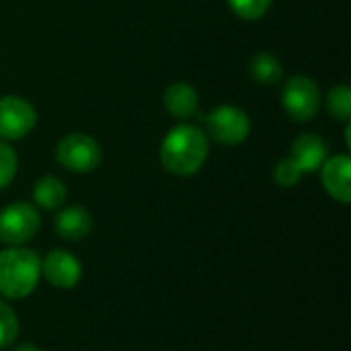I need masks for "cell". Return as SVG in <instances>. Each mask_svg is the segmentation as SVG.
Returning a JSON list of instances; mask_svg holds the SVG:
<instances>
[{
    "label": "cell",
    "mask_w": 351,
    "mask_h": 351,
    "mask_svg": "<svg viewBox=\"0 0 351 351\" xmlns=\"http://www.w3.org/2000/svg\"><path fill=\"white\" fill-rule=\"evenodd\" d=\"M210 140L197 125L181 123L169 130L160 144V162L175 177L195 175L208 160Z\"/></svg>",
    "instance_id": "obj_1"
},
{
    "label": "cell",
    "mask_w": 351,
    "mask_h": 351,
    "mask_svg": "<svg viewBox=\"0 0 351 351\" xmlns=\"http://www.w3.org/2000/svg\"><path fill=\"white\" fill-rule=\"evenodd\" d=\"M41 280V259L27 247H8L0 251V296L23 300L35 292Z\"/></svg>",
    "instance_id": "obj_2"
},
{
    "label": "cell",
    "mask_w": 351,
    "mask_h": 351,
    "mask_svg": "<svg viewBox=\"0 0 351 351\" xmlns=\"http://www.w3.org/2000/svg\"><path fill=\"white\" fill-rule=\"evenodd\" d=\"M321 86L311 76H290L282 86V107L298 123L313 121L321 109Z\"/></svg>",
    "instance_id": "obj_3"
},
{
    "label": "cell",
    "mask_w": 351,
    "mask_h": 351,
    "mask_svg": "<svg viewBox=\"0 0 351 351\" xmlns=\"http://www.w3.org/2000/svg\"><path fill=\"white\" fill-rule=\"evenodd\" d=\"M56 160L70 173L86 175L99 169L103 160V150L99 142L88 134H68L56 146Z\"/></svg>",
    "instance_id": "obj_4"
},
{
    "label": "cell",
    "mask_w": 351,
    "mask_h": 351,
    "mask_svg": "<svg viewBox=\"0 0 351 351\" xmlns=\"http://www.w3.org/2000/svg\"><path fill=\"white\" fill-rule=\"evenodd\" d=\"M41 228L39 210L27 202H12L0 210V243L6 247H23L33 241Z\"/></svg>",
    "instance_id": "obj_5"
},
{
    "label": "cell",
    "mask_w": 351,
    "mask_h": 351,
    "mask_svg": "<svg viewBox=\"0 0 351 351\" xmlns=\"http://www.w3.org/2000/svg\"><path fill=\"white\" fill-rule=\"evenodd\" d=\"M206 136L222 146H237L243 144L251 134V119L249 115L234 105H220L214 107L206 117Z\"/></svg>",
    "instance_id": "obj_6"
},
{
    "label": "cell",
    "mask_w": 351,
    "mask_h": 351,
    "mask_svg": "<svg viewBox=\"0 0 351 351\" xmlns=\"http://www.w3.org/2000/svg\"><path fill=\"white\" fill-rule=\"evenodd\" d=\"M37 123L35 107L16 95H6L0 99V140L14 142L23 140Z\"/></svg>",
    "instance_id": "obj_7"
},
{
    "label": "cell",
    "mask_w": 351,
    "mask_h": 351,
    "mask_svg": "<svg viewBox=\"0 0 351 351\" xmlns=\"http://www.w3.org/2000/svg\"><path fill=\"white\" fill-rule=\"evenodd\" d=\"M41 276L58 290H72L82 278V263L66 249H53L41 259Z\"/></svg>",
    "instance_id": "obj_8"
},
{
    "label": "cell",
    "mask_w": 351,
    "mask_h": 351,
    "mask_svg": "<svg viewBox=\"0 0 351 351\" xmlns=\"http://www.w3.org/2000/svg\"><path fill=\"white\" fill-rule=\"evenodd\" d=\"M321 171V181L325 191L339 204L348 206L351 202V158L348 154H337L333 158H327L323 162Z\"/></svg>",
    "instance_id": "obj_9"
},
{
    "label": "cell",
    "mask_w": 351,
    "mask_h": 351,
    "mask_svg": "<svg viewBox=\"0 0 351 351\" xmlns=\"http://www.w3.org/2000/svg\"><path fill=\"white\" fill-rule=\"evenodd\" d=\"M290 158L300 167L302 175L317 173L323 167V162L329 158L327 142L317 134H300L292 144Z\"/></svg>",
    "instance_id": "obj_10"
},
{
    "label": "cell",
    "mask_w": 351,
    "mask_h": 351,
    "mask_svg": "<svg viewBox=\"0 0 351 351\" xmlns=\"http://www.w3.org/2000/svg\"><path fill=\"white\" fill-rule=\"evenodd\" d=\"M53 230L64 241H82L93 230V216L82 206H68L58 212Z\"/></svg>",
    "instance_id": "obj_11"
},
{
    "label": "cell",
    "mask_w": 351,
    "mask_h": 351,
    "mask_svg": "<svg viewBox=\"0 0 351 351\" xmlns=\"http://www.w3.org/2000/svg\"><path fill=\"white\" fill-rule=\"evenodd\" d=\"M162 105L175 119H189L199 109V95L189 82H175L165 88Z\"/></svg>",
    "instance_id": "obj_12"
},
{
    "label": "cell",
    "mask_w": 351,
    "mask_h": 351,
    "mask_svg": "<svg viewBox=\"0 0 351 351\" xmlns=\"http://www.w3.org/2000/svg\"><path fill=\"white\" fill-rule=\"evenodd\" d=\"M68 199V187L62 179L45 175L33 185V202L43 210H60Z\"/></svg>",
    "instance_id": "obj_13"
},
{
    "label": "cell",
    "mask_w": 351,
    "mask_h": 351,
    "mask_svg": "<svg viewBox=\"0 0 351 351\" xmlns=\"http://www.w3.org/2000/svg\"><path fill=\"white\" fill-rule=\"evenodd\" d=\"M249 74L257 84L263 86H274L278 82H282L284 78V68L280 64V60L274 53L261 51L255 53L249 62Z\"/></svg>",
    "instance_id": "obj_14"
},
{
    "label": "cell",
    "mask_w": 351,
    "mask_h": 351,
    "mask_svg": "<svg viewBox=\"0 0 351 351\" xmlns=\"http://www.w3.org/2000/svg\"><path fill=\"white\" fill-rule=\"evenodd\" d=\"M327 111L333 119L350 123L351 119V90L346 84L333 86L327 95Z\"/></svg>",
    "instance_id": "obj_15"
},
{
    "label": "cell",
    "mask_w": 351,
    "mask_h": 351,
    "mask_svg": "<svg viewBox=\"0 0 351 351\" xmlns=\"http://www.w3.org/2000/svg\"><path fill=\"white\" fill-rule=\"evenodd\" d=\"M21 325L14 308L6 302V298L0 296V350L12 346L19 337Z\"/></svg>",
    "instance_id": "obj_16"
},
{
    "label": "cell",
    "mask_w": 351,
    "mask_h": 351,
    "mask_svg": "<svg viewBox=\"0 0 351 351\" xmlns=\"http://www.w3.org/2000/svg\"><path fill=\"white\" fill-rule=\"evenodd\" d=\"M230 10L243 21H259L267 14L274 0H226Z\"/></svg>",
    "instance_id": "obj_17"
},
{
    "label": "cell",
    "mask_w": 351,
    "mask_h": 351,
    "mask_svg": "<svg viewBox=\"0 0 351 351\" xmlns=\"http://www.w3.org/2000/svg\"><path fill=\"white\" fill-rule=\"evenodd\" d=\"M19 169V156L14 152V148L8 142L0 140V189L8 187L16 175Z\"/></svg>",
    "instance_id": "obj_18"
},
{
    "label": "cell",
    "mask_w": 351,
    "mask_h": 351,
    "mask_svg": "<svg viewBox=\"0 0 351 351\" xmlns=\"http://www.w3.org/2000/svg\"><path fill=\"white\" fill-rule=\"evenodd\" d=\"M300 179H302V171L290 156L280 158L278 165L274 167V181L280 187H294L300 183Z\"/></svg>",
    "instance_id": "obj_19"
},
{
    "label": "cell",
    "mask_w": 351,
    "mask_h": 351,
    "mask_svg": "<svg viewBox=\"0 0 351 351\" xmlns=\"http://www.w3.org/2000/svg\"><path fill=\"white\" fill-rule=\"evenodd\" d=\"M14 351H43L41 348H37V346H33V343H21L19 348Z\"/></svg>",
    "instance_id": "obj_20"
}]
</instances>
